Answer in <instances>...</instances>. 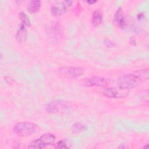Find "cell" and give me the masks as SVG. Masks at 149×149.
Returning a JSON list of instances; mask_svg holds the SVG:
<instances>
[{
  "instance_id": "obj_1",
  "label": "cell",
  "mask_w": 149,
  "mask_h": 149,
  "mask_svg": "<svg viewBox=\"0 0 149 149\" xmlns=\"http://www.w3.org/2000/svg\"><path fill=\"white\" fill-rule=\"evenodd\" d=\"M141 81V80L134 73L125 74L118 79L116 86L120 88L129 90L137 87Z\"/></svg>"
},
{
  "instance_id": "obj_2",
  "label": "cell",
  "mask_w": 149,
  "mask_h": 149,
  "mask_svg": "<svg viewBox=\"0 0 149 149\" xmlns=\"http://www.w3.org/2000/svg\"><path fill=\"white\" fill-rule=\"evenodd\" d=\"M39 129L38 125L35 123L22 122L15 125L13 127V132L19 136L27 137L37 132Z\"/></svg>"
},
{
  "instance_id": "obj_3",
  "label": "cell",
  "mask_w": 149,
  "mask_h": 149,
  "mask_svg": "<svg viewBox=\"0 0 149 149\" xmlns=\"http://www.w3.org/2000/svg\"><path fill=\"white\" fill-rule=\"evenodd\" d=\"M55 136L51 133H44L38 139L31 141L29 146L28 148H42L46 146L52 145L55 141Z\"/></svg>"
},
{
  "instance_id": "obj_4",
  "label": "cell",
  "mask_w": 149,
  "mask_h": 149,
  "mask_svg": "<svg viewBox=\"0 0 149 149\" xmlns=\"http://www.w3.org/2000/svg\"><path fill=\"white\" fill-rule=\"evenodd\" d=\"M72 108L71 104L65 100H56L48 103L45 107V110L49 113L65 112Z\"/></svg>"
},
{
  "instance_id": "obj_5",
  "label": "cell",
  "mask_w": 149,
  "mask_h": 149,
  "mask_svg": "<svg viewBox=\"0 0 149 149\" xmlns=\"http://www.w3.org/2000/svg\"><path fill=\"white\" fill-rule=\"evenodd\" d=\"M84 73V69L81 67L64 66L58 69V74L68 79H76L83 76Z\"/></svg>"
},
{
  "instance_id": "obj_6",
  "label": "cell",
  "mask_w": 149,
  "mask_h": 149,
  "mask_svg": "<svg viewBox=\"0 0 149 149\" xmlns=\"http://www.w3.org/2000/svg\"><path fill=\"white\" fill-rule=\"evenodd\" d=\"M73 1H59L53 3L50 8L51 13L55 16H59L64 13L68 10V8L71 6Z\"/></svg>"
},
{
  "instance_id": "obj_7",
  "label": "cell",
  "mask_w": 149,
  "mask_h": 149,
  "mask_svg": "<svg viewBox=\"0 0 149 149\" xmlns=\"http://www.w3.org/2000/svg\"><path fill=\"white\" fill-rule=\"evenodd\" d=\"M103 94L109 98H125L129 94V90L117 87H107L104 90Z\"/></svg>"
},
{
  "instance_id": "obj_8",
  "label": "cell",
  "mask_w": 149,
  "mask_h": 149,
  "mask_svg": "<svg viewBox=\"0 0 149 149\" xmlns=\"http://www.w3.org/2000/svg\"><path fill=\"white\" fill-rule=\"evenodd\" d=\"M108 81L107 79L102 76H94L86 79L83 82V84L87 87L93 86H105L107 85Z\"/></svg>"
},
{
  "instance_id": "obj_9",
  "label": "cell",
  "mask_w": 149,
  "mask_h": 149,
  "mask_svg": "<svg viewBox=\"0 0 149 149\" xmlns=\"http://www.w3.org/2000/svg\"><path fill=\"white\" fill-rule=\"evenodd\" d=\"M113 23L119 29H123L126 25V19L122 7L118 8L113 16Z\"/></svg>"
},
{
  "instance_id": "obj_10",
  "label": "cell",
  "mask_w": 149,
  "mask_h": 149,
  "mask_svg": "<svg viewBox=\"0 0 149 149\" xmlns=\"http://www.w3.org/2000/svg\"><path fill=\"white\" fill-rule=\"evenodd\" d=\"M27 37V29L26 26L23 23H20L18 26L16 35L15 38L18 42L22 43L26 41Z\"/></svg>"
},
{
  "instance_id": "obj_11",
  "label": "cell",
  "mask_w": 149,
  "mask_h": 149,
  "mask_svg": "<svg viewBox=\"0 0 149 149\" xmlns=\"http://www.w3.org/2000/svg\"><path fill=\"white\" fill-rule=\"evenodd\" d=\"M102 11L98 9L94 11L92 15L91 23L94 26H97L100 25L102 21Z\"/></svg>"
},
{
  "instance_id": "obj_12",
  "label": "cell",
  "mask_w": 149,
  "mask_h": 149,
  "mask_svg": "<svg viewBox=\"0 0 149 149\" xmlns=\"http://www.w3.org/2000/svg\"><path fill=\"white\" fill-rule=\"evenodd\" d=\"M41 7V1L38 0H33L29 2L27 6V10L31 13L37 12Z\"/></svg>"
},
{
  "instance_id": "obj_13",
  "label": "cell",
  "mask_w": 149,
  "mask_h": 149,
  "mask_svg": "<svg viewBox=\"0 0 149 149\" xmlns=\"http://www.w3.org/2000/svg\"><path fill=\"white\" fill-rule=\"evenodd\" d=\"M134 73L137 75L141 81L144 80H148L149 76V72L148 69H139L134 72Z\"/></svg>"
},
{
  "instance_id": "obj_14",
  "label": "cell",
  "mask_w": 149,
  "mask_h": 149,
  "mask_svg": "<svg viewBox=\"0 0 149 149\" xmlns=\"http://www.w3.org/2000/svg\"><path fill=\"white\" fill-rule=\"evenodd\" d=\"M19 17L22 22V23L24 24L26 26H31V22L29 19V16L25 13L24 12H21L19 15Z\"/></svg>"
},
{
  "instance_id": "obj_15",
  "label": "cell",
  "mask_w": 149,
  "mask_h": 149,
  "mask_svg": "<svg viewBox=\"0 0 149 149\" xmlns=\"http://www.w3.org/2000/svg\"><path fill=\"white\" fill-rule=\"evenodd\" d=\"M87 129L86 125H83L80 123H74L72 127V130L74 133H79L83 131H84Z\"/></svg>"
},
{
  "instance_id": "obj_16",
  "label": "cell",
  "mask_w": 149,
  "mask_h": 149,
  "mask_svg": "<svg viewBox=\"0 0 149 149\" xmlns=\"http://www.w3.org/2000/svg\"><path fill=\"white\" fill-rule=\"evenodd\" d=\"M57 146L56 147L58 148H68L69 147L68 146V143L66 140H61L60 141H59L57 144H56Z\"/></svg>"
},
{
  "instance_id": "obj_17",
  "label": "cell",
  "mask_w": 149,
  "mask_h": 149,
  "mask_svg": "<svg viewBox=\"0 0 149 149\" xmlns=\"http://www.w3.org/2000/svg\"><path fill=\"white\" fill-rule=\"evenodd\" d=\"M104 45L107 47H109V48H111L113 47L115 45V44L111 41V40H108V39H105L104 41Z\"/></svg>"
},
{
  "instance_id": "obj_18",
  "label": "cell",
  "mask_w": 149,
  "mask_h": 149,
  "mask_svg": "<svg viewBox=\"0 0 149 149\" xmlns=\"http://www.w3.org/2000/svg\"><path fill=\"white\" fill-rule=\"evenodd\" d=\"M130 43L133 45H135L136 44V38L133 37H132L130 38Z\"/></svg>"
},
{
  "instance_id": "obj_19",
  "label": "cell",
  "mask_w": 149,
  "mask_h": 149,
  "mask_svg": "<svg viewBox=\"0 0 149 149\" xmlns=\"http://www.w3.org/2000/svg\"><path fill=\"white\" fill-rule=\"evenodd\" d=\"M86 2L90 5H92V4H94L95 3V2H97V1H90V0H88V1H86Z\"/></svg>"
},
{
  "instance_id": "obj_20",
  "label": "cell",
  "mask_w": 149,
  "mask_h": 149,
  "mask_svg": "<svg viewBox=\"0 0 149 149\" xmlns=\"http://www.w3.org/2000/svg\"><path fill=\"white\" fill-rule=\"evenodd\" d=\"M148 144H146V145L144 147V148H148Z\"/></svg>"
}]
</instances>
